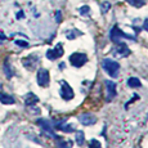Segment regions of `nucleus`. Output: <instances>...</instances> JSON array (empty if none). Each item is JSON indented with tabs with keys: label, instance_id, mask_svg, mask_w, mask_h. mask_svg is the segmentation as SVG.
Masks as SVG:
<instances>
[{
	"label": "nucleus",
	"instance_id": "1",
	"mask_svg": "<svg viewBox=\"0 0 148 148\" xmlns=\"http://www.w3.org/2000/svg\"><path fill=\"white\" fill-rule=\"evenodd\" d=\"M102 67H103V70L106 71L111 77L115 79V77H117V76H119L120 64H119L116 61H113V59H111V58L103 59V62H102Z\"/></svg>",
	"mask_w": 148,
	"mask_h": 148
},
{
	"label": "nucleus",
	"instance_id": "2",
	"mask_svg": "<svg viewBox=\"0 0 148 148\" xmlns=\"http://www.w3.org/2000/svg\"><path fill=\"white\" fill-rule=\"evenodd\" d=\"M110 39L112 42H115V44H117V42H121L122 39H129V40H136L134 36L129 35V34H125L124 31H121L120 28L117 26H113L112 30L110 31Z\"/></svg>",
	"mask_w": 148,
	"mask_h": 148
},
{
	"label": "nucleus",
	"instance_id": "3",
	"mask_svg": "<svg viewBox=\"0 0 148 148\" xmlns=\"http://www.w3.org/2000/svg\"><path fill=\"white\" fill-rule=\"evenodd\" d=\"M59 85H61V89H59V95L62 97V99H64V101H71V99L75 97V93H73L71 85L68 84L67 81H64V80L59 81Z\"/></svg>",
	"mask_w": 148,
	"mask_h": 148
},
{
	"label": "nucleus",
	"instance_id": "4",
	"mask_svg": "<svg viewBox=\"0 0 148 148\" xmlns=\"http://www.w3.org/2000/svg\"><path fill=\"white\" fill-rule=\"evenodd\" d=\"M86 62H88V56L85 53L76 52V53H73V54H71L70 56V63L72 64L73 67H76V68L82 67Z\"/></svg>",
	"mask_w": 148,
	"mask_h": 148
},
{
	"label": "nucleus",
	"instance_id": "5",
	"mask_svg": "<svg viewBox=\"0 0 148 148\" xmlns=\"http://www.w3.org/2000/svg\"><path fill=\"white\" fill-rule=\"evenodd\" d=\"M36 82H38L39 86L41 88H47L49 86L50 82V76H49V71L47 68H40L36 73Z\"/></svg>",
	"mask_w": 148,
	"mask_h": 148
},
{
	"label": "nucleus",
	"instance_id": "6",
	"mask_svg": "<svg viewBox=\"0 0 148 148\" xmlns=\"http://www.w3.org/2000/svg\"><path fill=\"white\" fill-rule=\"evenodd\" d=\"M63 53H64L63 45H62V42H58L54 48L48 49L47 53H45V56H47V58L50 59V61H56L57 58H61V57L63 56Z\"/></svg>",
	"mask_w": 148,
	"mask_h": 148
},
{
	"label": "nucleus",
	"instance_id": "7",
	"mask_svg": "<svg viewBox=\"0 0 148 148\" xmlns=\"http://www.w3.org/2000/svg\"><path fill=\"white\" fill-rule=\"evenodd\" d=\"M39 62H40V57H39L38 54H30V56L25 57V58L22 59V64L30 71L35 70L36 66L39 64Z\"/></svg>",
	"mask_w": 148,
	"mask_h": 148
},
{
	"label": "nucleus",
	"instance_id": "8",
	"mask_svg": "<svg viewBox=\"0 0 148 148\" xmlns=\"http://www.w3.org/2000/svg\"><path fill=\"white\" fill-rule=\"evenodd\" d=\"M112 54L115 57H117V58H124V57L130 56V49L125 42L121 41V42L116 44V47L113 48V50H112Z\"/></svg>",
	"mask_w": 148,
	"mask_h": 148
},
{
	"label": "nucleus",
	"instance_id": "9",
	"mask_svg": "<svg viewBox=\"0 0 148 148\" xmlns=\"http://www.w3.org/2000/svg\"><path fill=\"white\" fill-rule=\"evenodd\" d=\"M53 126L56 127L57 130H62V132H64V133H73L75 132L73 125L67 124L66 119H59V120H56L53 122Z\"/></svg>",
	"mask_w": 148,
	"mask_h": 148
},
{
	"label": "nucleus",
	"instance_id": "10",
	"mask_svg": "<svg viewBox=\"0 0 148 148\" xmlns=\"http://www.w3.org/2000/svg\"><path fill=\"white\" fill-rule=\"evenodd\" d=\"M36 124L39 125V126L41 127L42 130H44L45 133H47L49 136H52V138H56V139H59V136L56 135V133H54V129L52 126V124H50L48 120H44V119H39V120H36Z\"/></svg>",
	"mask_w": 148,
	"mask_h": 148
},
{
	"label": "nucleus",
	"instance_id": "11",
	"mask_svg": "<svg viewBox=\"0 0 148 148\" xmlns=\"http://www.w3.org/2000/svg\"><path fill=\"white\" fill-rule=\"evenodd\" d=\"M79 121H80L82 125H85V126H92V125H94L97 122V117L93 115V113L85 112V113H82V115L79 116Z\"/></svg>",
	"mask_w": 148,
	"mask_h": 148
},
{
	"label": "nucleus",
	"instance_id": "12",
	"mask_svg": "<svg viewBox=\"0 0 148 148\" xmlns=\"http://www.w3.org/2000/svg\"><path fill=\"white\" fill-rule=\"evenodd\" d=\"M104 85H106V90H107V102H111L113 98L116 97L117 92H116V84L113 81H110V80H106L104 81Z\"/></svg>",
	"mask_w": 148,
	"mask_h": 148
},
{
	"label": "nucleus",
	"instance_id": "13",
	"mask_svg": "<svg viewBox=\"0 0 148 148\" xmlns=\"http://www.w3.org/2000/svg\"><path fill=\"white\" fill-rule=\"evenodd\" d=\"M0 102H1L3 104H14L16 103V99H14V97L3 92L1 86H0Z\"/></svg>",
	"mask_w": 148,
	"mask_h": 148
},
{
	"label": "nucleus",
	"instance_id": "14",
	"mask_svg": "<svg viewBox=\"0 0 148 148\" xmlns=\"http://www.w3.org/2000/svg\"><path fill=\"white\" fill-rule=\"evenodd\" d=\"M39 102V97L35 95L34 93H27L25 97V104L28 107H32L34 104H36Z\"/></svg>",
	"mask_w": 148,
	"mask_h": 148
},
{
	"label": "nucleus",
	"instance_id": "15",
	"mask_svg": "<svg viewBox=\"0 0 148 148\" xmlns=\"http://www.w3.org/2000/svg\"><path fill=\"white\" fill-rule=\"evenodd\" d=\"M3 68H4V73H5V76H7L8 79H10L12 76L14 75V70L12 68V66H10V63H9V59H5L4 61V64H3Z\"/></svg>",
	"mask_w": 148,
	"mask_h": 148
},
{
	"label": "nucleus",
	"instance_id": "16",
	"mask_svg": "<svg viewBox=\"0 0 148 148\" xmlns=\"http://www.w3.org/2000/svg\"><path fill=\"white\" fill-rule=\"evenodd\" d=\"M82 32L81 31H79L77 28H71V30L66 31V38L70 39V40H73V39L79 38V36H81Z\"/></svg>",
	"mask_w": 148,
	"mask_h": 148
},
{
	"label": "nucleus",
	"instance_id": "17",
	"mask_svg": "<svg viewBox=\"0 0 148 148\" xmlns=\"http://www.w3.org/2000/svg\"><path fill=\"white\" fill-rule=\"evenodd\" d=\"M72 146H73L72 140H70V139L59 138L58 139V144H57V148H72Z\"/></svg>",
	"mask_w": 148,
	"mask_h": 148
},
{
	"label": "nucleus",
	"instance_id": "18",
	"mask_svg": "<svg viewBox=\"0 0 148 148\" xmlns=\"http://www.w3.org/2000/svg\"><path fill=\"white\" fill-rule=\"evenodd\" d=\"M127 4H130L132 7H135V8H142L146 5L147 0H125Z\"/></svg>",
	"mask_w": 148,
	"mask_h": 148
},
{
	"label": "nucleus",
	"instance_id": "19",
	"mask_svg": "<svg viewBox=\"0 0 148 148\" xmlns=\"http://www.w3.org/2000/svg\"><path fill=\"white\" fill-rule=\"evenodd\" d=\"M127 85H129L130 88H140L142 82L138 77H129L127 79Z\"/></svg>",
	"mask_w": 148,
	"mask_h": 148
},
{
	"label": "nucleus",
	"instance_id": "20",
	"mask_svg": "<svg viewBox=\"0 0 148 148\" xmlns=\"http://www.w3.org/2000/svg\"><path fill=\"white\" fill-rule=\"evenodd\" d=\"M76 143H77L80 147L85 143V136H84V132H82V130L76 132Z\"/></svg>",
	"mask_w": 148,
	"mask_h": 148
},
{
	"label": "nucleus",
	"instance_id": "21",
	"mask_svg": "<svg viewBox=\"0 0 148 148\" xmlns=\"http://www.w3.org/2000/svg\"><path fill=\"white\" fill-rule=\"evenodd\" d=\"M110 9H111V3H108V1L101 3V10H102V13L103 14H106Z\"/></svg>",
	"mask_w": 148,
	"mask_h": 148
},
{
	"label": "nucleus",
	"instance_id": "22",
	"mask_svg": "<svg viewBox=\"0 0 148 148\" xmlns=\"http://www.w3.org/2000/svg\"><path fill=\"white\" fill-rule=\"evenodd\" d=\"M79 13H80L81 16H89L90 14V8L88 7V5H84V7L79 8Z\"/></svg>",
	"mask_w": 148,
	"mask_h": 148
},
{
	"label": "nucleus",
	"instance_id": "23",
	"mask_svg": "<svg viewBox=\"0 0 148 148\" xmlns=\"http://www.w3.org/2000/svg\"><path fill=\"white\" fill-rule=\"evenodd\" d=\"M88 148H102L101 142L97 140V139H90V142H89V147H88Z\"/></svg>",
	"mask_w": 148,
	"mask_h": 148
},
{
	"label": "nucleus",
	"instance_id": "24",
	"mask_svg": "<svg viewBox=\"0 0 148 148\" xmlns=\"http://www.w3.org/2000/svg\"><path fill=\"white\" fill-rule=\"evenodd\" d=\"M14 44L18 45V47H21V48H28V42L23 41V40H16L14 41Z\"/></svg>",
	"mask_w": 148,
	"mask_h": 148
},
{
	"label": "nucleus",
	"instance_id": "25",
	"mask_svg": "<svg viewBox=\"0 0 148 148\" xmlns=\"http://www.w3.org/2000/svg\"><path fill=\"white\" fill-rule=\"evenodd\" d=\"M56 21L58 22V23L62 21V12H61V10H57V12H56Z\"/></svg>",
	"mask_w": 148,
	"mask_h": 148
},
{
	"label": "nucleus",
	"instance_id": "26",
	"mask_svg": "<svg viewBox=\"0 0 148 148\" xmlns=\"http://www.w3.org/2000/svg\"><path fill=\"white\" fill-rule=\"evenodd\" d=\"M138 98H139V95H138V94H134V97H133V99H132V101H130V102H127V103L125 104V107L127 108V107H129V104H130V103H133V102L136 101V99H138Z\"/></svg>",
	"mask_w": 148,
	"mask_h": 148
},
{
	"label": "nucleus",
	"instance_id": "27",
	"mask_svg": "<svg viewBox=\"0 0 148 148\" xmlns=\"http://www.w3.org/2000/svg\"><path fill=\"white\" fill-rule=\"evenodd\" d=\"M16 17H17V19H22V18H25V13L22 12V10H19V12L16 14Z\"/></svg>",
	"mask_w": 148,
	"mask_h": 148
},
{
	"label": "nucleus",
	"instance_id": "28",
	"mask_svg": "<svg viewBox=\"0 0 148 148\" xmlns=\"http://www.w3.org/2000/svg\"><path fill=\"white\" fill-rule=\"evenodd\" d=\"M143 28H144V30H146L147 32H148V18L146 19V21H144V23H143Z\"/></svg>",
	"mask_w": 148,
	"mask_h": 148
},
{
	"label": "nucleus",
	"instance_id": "29",
	"mask_svg": "<svg viewBox=\"0 0 148 148\" xmlns=\"http://www.w3.org/2000/svg\"><path fill=\"white\" fill-rule=\"evenodd\" d=\"M5 39H7V36L4 35V32H1V31H0V40H5Z\"/></svg>",
	"mask_w": 148,
	"mask_h": 148
},
{
	"label": "nucleus",
	"instance_id": "30",
	"mask_svg": "<svg viewBox=\"0 0 148 148\" xmlns=\"http://www.w3.org/2000/svg\"><path fill=\"white\" fill-rule=\"evenodd\" d=\"M64 66H66L64 63H61V64H59V68H61V70H64Z\"/></svg>",
	"mask_w": 148,
	"mask_h": 148
}]
</instances>
